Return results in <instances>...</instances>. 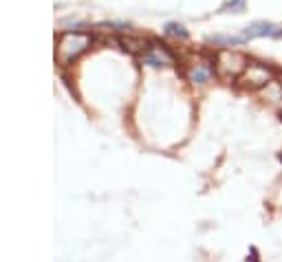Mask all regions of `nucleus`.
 <instances>
[{"label": "nucleus", "instance_id": "6", "mask_svg": "<svg viewBox=\"0 0 282 262\" xmlns=\"http://www.w3.org/2000/svg\"><path fill=\"white\" fill-rule=\"evenodd\" d=\"M212 68L205 66V64H196V66L192 68V73H189V80L194 82V84H205V82H210L212 77Z\"/></svg>", "mask_w": 282, "mask_h": 262}, {"label": "nucleus", "instance_id": "1", "mask_svg": "<svg viewBox=\"0 0 282 262\" xmlns=\"http://www.w3.org/2000/svg\"><path fill=\"white\" fill-rule=\"evenodd\" d=\"M93 44V38L86 36V33H64L57 42V51L55 58L60 64H70L84 53L88 51V46Z\"/></svg>", "mask_w": 282, "mask_h": 262}, {"label": "nucleus", "instance_id": "2", "mask_svg": "<svg viewBox=\"0 0 282 262\" xmlns=\"http://www.w3.org/2000/svg\"><path fill=\"white\" fill-rule=\"evenodd\" d=\"M247 64V55H242L240 51L234 49H220L216 53V73H218L223 80H238V77L245 73Z\"/></svg>", "mask_w": 282, "mask_h": 262}, {"label": "nucleus", "instance_id": "9", "mask_svg": "<svg viewBox=\"0 0 282 262\" xmlns=\"http://www.w3.org/2000/svg\"><path fill=\"white\" fill-rule=\"evenodd\" d=\"M165 33L167 36H172V38H181V40H185V38H188V31H185L183 27H181V24H167L165 27Z\"/></svg>", "mask_w": 282, "mask_h": 262}, {"label": "nucleus", "instance_id": "8", "mask_svg": "<svg viewBox=\"0 0 282 262\" xmlns=\"http://www.w3.org/2000/svg\"><path fill=\"white\" fill-rule=\"evenodd\" d=\"M245 7H247V0H229L227 5L223 7V11H229V14H242L245 11Z\"/></svg>", "mask_w": 282, "mask_h": 262}, {"label": "nucleus", "instance_id": "5", "mask_svg": "<svg viewBox=\"0 0 282 262\" xmlns=\"http://www.w3.org/2000/svg\"><path fill=\"white\" fill-rule=\"evenodd\" d=\"M143 64H148V66H170V64H174V58H172V53H167L163 46H148V51L143 53Z\"/></svg>", "mask_w": 282, "mask_h": 262}, {"label": "nucleus", "instance_id": "7", "mask_svg": "<svg viewBox=\"0 0 282 262\" xmlns=\"http://www.w3.org/2000/svg\"><path fill=\"white\" fill-rule=\"evenodd\" d=\"M121 44H123V49H128L130 53H145V51H148V42L141 40V38H123Z\"/></svg>", "mask_w": 282, "mask_h": 262}, {"label": "nucleus", "instance_id": "4", "mask_svg": "<svg viewBox=\"0 0 282 262\" xmlns=\"http://www.w3.org/2000/svg\"><path fill=\"white\" fill-rule=\"evenodd\" d=\"M242 38H245V40H251V38H276V40H280L282 27L280 24L267 22V20H256V22L247 24V27L242 29Z\"/></svg>", "mask_w": 282, "mask_h": 262}, {"label": "nucleus", "instance_id": "3", "mask_svg": "<svg viewBox=\"0 0 282 262\" xmlns=\"http://www.w3.org/2000/svg\"><path fill=\"white\" fill-rule=\"evenodd\" d=\"M273 73L269 66H264V64L260 62H249L245 68V73H242L238 80L242 82V86L249 90H258V88H264V86L271 82Z\"/></svg>", "mask_w": 282, "mask_h": 262}]
</instances>
